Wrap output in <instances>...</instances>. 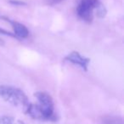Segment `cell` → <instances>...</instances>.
<instances>
[{
    "instance_id": "9",
    "label": "cell",
    "mask_w": 124,
    "mask_h": 124,
    "mask_svg": "<svg viewBox=\"0 0 124 124\" xmlns=\"http://www.w3.org/2000/svg\"><path fill=\"white\" fill-rule=\"evenodd\" d=\"M0 34L2 35H5V36H8V37H12V38H16L15 35L11 32H9V31H5L4 29H2V28H0Z\"/></svg>"
},
{
    "instance_id": "7",
    "label": "cell",
    "mask_w": 124,
    "mask_h": 124,
    "mask_svg": "<svg viewBox=\"0 0 124 124\" xmlns=\"http://www.w3.org/2000/svg\"><path fill=\"white\" fill-rule=\"evenodd\" d=\"M0 124H25V122L9 116H0Z\"/></svg>"
},
{
    "instance_id": "5",
    "label": "cell",
    "mask_w": 124,
    "mask_h": 124,
    "mask_svg": "<svg viewBox=\"0 0 124 124\" xmlns=\"http://www.w3.org/2000/svg\"><path fill=\"white\" fill-rule=\"evenodd\" d=\"M0 19L5 20L11 25L13 28V34L15 35L16 38L23 39V38H26L29 36V31H28L27 27L22 23H20L16 21H13V20L4 17V16H0Z\"/></svg>"
},
{
    "instance_id": "6",
    "label": "cell",
    "mask_w": 124,
    "mask_h": 124,
    "mask_svg": "<svg viewBox=\"0 0 124 124\" xmlns=\"http://www.w3.org/2000/svg\"><path fill=\"white\" fill-rule=\"evenodd\" d=\"M102 124H123V120L121 116H105L101 119Z\"/></svg>"
},
{
    "instance_id": "10",
    "label": "cell",
    "mask_w": 124,
    "mask_h": 124,
    "mask_svg": "<svg viewBox=\"0 0 124 124\" xmlns=\"http://www.w3.org/2000/svg\"><path fill=\"white\" fill-rule=\"evenodd\" d=\"M62 1H64V0H47V3H48V4H49V5L53 6V5H55V4H60Z\"/></svg>"
},
{
    "instance_id": "3",
    "label": "cell",
    "mask_w": 124,
    "mask_h": 124,
    "mask_svg": "<svg viewBox=\"0 0 124 124\" xmlns=\"http://www.w3.org/2000/svg\"><path fill=\"white\" fill-rule=\"evenodd\" d=\"M0 98L10 105L26 110L30 102L26 94L19 88L9 85L0 86Z\"/></svg>"
},
{
    "instance_id": "11",
    "label": "cell",
    "mask_w": 124,
    "mask_h": 124,
    "mask_svg": "<svg viewBox=\"0 0 124 124\" xmlns=\"http://www.w3.org/2000/svg\"><path fill=\"white\" fill-rule=\"evenodd\" d=\"M0 44H3V41L1 39H0Z\"/></svg>"
},
{
    "instance_id": "2",
    "label": "cell",
    "mask_w": 124,
    "mask_h": 124,
    "mask_svg": "<svg viewBox=\"0 0 124 124\" xmlns=\"http://www.w3.org/2000/svg\"><path fill=\"white\" fill-rule=\"evenodd\" d=\"M76 12L78 16L86 22H91L94 16L104 18L106 9L100 0H78Z\"/></svg>"
},
{
    "instance_id": "1",
    "label": "cell",
    "mask_w": 124,
    "mask_h": 124,
    "mask_svg": "<svg viewBox=\"0 0 124 124\" xmlns=\"http://www.w3.org/2000/svg\"><path fill=\"white\" fill-rule=\"evenodd\" d=\"M38 104L30 103L25 113L33 119L41 121H55L54 103L49 93L44 91H38L34 93Z\"/></svg>"
},
{
    "instance_id": "8",
    "label": "cell",
    "mask_w": 124,
    "mask_h": 124,
    "mask_svg": "<svg viewBox=\"0 0 124 124\" xmlns=\"http://www.w3.org/2000/svg\"><path fill=\"white\" fill-rule=\"evenodd\" d=\"M11 4L13 5H16V6H21V5H25V3L22 2V1H20V0H10L9 1Z\"/></svg>"
},
{
    "instance_id": "4",
    "label": "cell",
    "mask_w": 124,
    "mask_h": 124,
    "mask_svg": "<svg viewBox=\"0 0 124 124\" xmlns=\"http://www.w3.org/2000/svg\"><path fill=\"white\" fill-rule=\"evenodd\" d=\"M65 60L71 64L75 65V66H79L83 71H88V66L90 63V59L83 56L79 52L77 51H72L69 53L65 57Z\"/></svg>"
}]
</instances>
